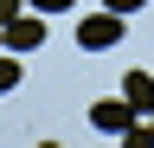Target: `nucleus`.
<instances>
[{"mask_svg":"<svg viewBox=\"0 0 154 148\" xmlns=\"http://www.w3.org/2000/svg\"><path fill=\"white\" fill-rule=\"evenodd\" d=\"M26 7H32V13H45V20H51V13H71L77 0H26Z\"/></svg>","mask_w":154,"mask_h":148,"instance_id":"obj_5","label":"nucleus"},{"mask_svg":"<svg viewBox=\"0 0 154 148\" xmlns=\"http://www.w3.org/2000/svg\"><path fill=\"white\" fill-rule=\"evenodd\" d=\"M0 90H19V58H0Z\"/></svg>","mask_w":154,"mask_h":148,"instance_id":"obj_6","label":"nucleus"},{"mask_svg":"<svg viewBox=\"0 0 154 148\" xmlns=\"http://www.w3.org/2000/svg\"><path fill=\"white\" fill-rule=\"evenodd\" d=\"M148 135H154V116H148Z\"/></svg>","mask_w":154,"mask_h":148,"instance_id":"obj_9","label":"nucleus"},{"mask_svg":"<svg viewBox=\"0 0 154 148\" xmlns=\"http://www.w3.org/2000/svg\"><path fill=\"white\" fill-rule=\"evenodd\" d=\"M19 13H26V0H0V26H7V20H19Z\"/></svg>","mask_w":154,"mask_h":148,"instance_id":"obj_7","label":"nucleus"},{"mask_svg":"<svg viewBox=\"0 0 154 148\" xmlns=\"http://www.w3.org/2000/svg\"><path fill=\"white\" fill-rule=\"evenodd\" d=\"M122 97H128V109H135V116H154V77H148V71H128V77H122Z\"/></svg>","mask_w":154,"mask_h":148,"instance_id":"obj_4","label":"nucleus"},{"mask_svg":"<svg viewBox=\"0 0 154 148\" xmlns=\"http://www.w3.org/2000/svg\"><path fill=\"white\" fill-rule=\"evenodd\" d=\"M135 122H141V116L128 109V97H103V103H90V129H96V135H128Z\"/></svg>","mask_w":154,"mask_h":148,"instance_id":"obj_2","label":"nucleus"},{"mask_svg":"<svg viewBox=\"0 0 154 148\" xmlns=\"http://www.w3.org/2000/svg\"><path fill=\"white\" fill-rule=\"evenodd\" d=\"M0 45H7V52L45 45V13H19V20H7V26H0Z\"/></svg>","mask_w":154,"mask_h":148,"instance_id":"obj_3","label":"nucleus"},{"mask_svg":"<svg viewBox=\"0 0 154 148\" xmlns=\"http://www.w3.org/2000/svg\"><path fill=\"white\" fill-rule=\"evenodd\" d=\"M109 13H135V7H148V0H103Z\"/></svg>","mask_w":154,"mask_h":148,"instance_id":"obj_8","label":"nucleus"},{"mask_svg":"<svg viewBox=\"0 0 154 148\" xmlns=\"http://www.w3.org/2000/svg\"><path fill=\"white\" fill-rule=\"evenodd\" d=\"M77 45L84 52H109V45H122V13H90V20H77Z\"/></svg>","mask_w":154,"mask_h":148,"instance_id":"obj_1","label":"nucleus"}]
</instances>
